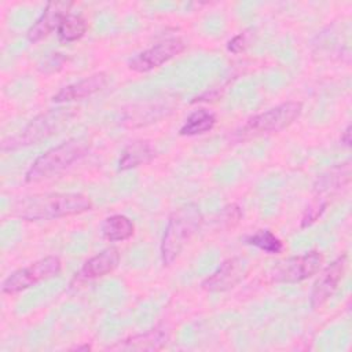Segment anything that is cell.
I'll return each mask as SVG.
<instances>
[{"label":"cell","mask_w":352,"mask_h":352,"mask_svg":"<svg viewBox=\"0 0 352 352\" xmlns=\"http://www.w3.org/2000/svg\"><path fill=\"white\" fill-rule=\"evenodd\" d=\"M91 199L80 192H48L19 199L12 208V216L28 220H52L91 210Z\"/></svg>","instance_id":"obj_1"},{"label":"cell","mask_w":352,"mask_h":352,"mask_svg":"<svg viewBox=\"0 0 352 352\" xmlns=\"http://www.w3.org/2000/svg\"><path fill=\"white\" fill-rule=\"evenodd\" d=\"M202 213L197 204H186L169 216L161 242V257L164 265H170L183 252L184 246L199 230Z\"/></svg>","instance_id":"obj_2"},{"label":"cell","mask_w":352,"mask_h":352,"mask_svg":"<svg viewBox=\"0 0 352 352\" xmlns=\"http://www.w3.org/2000/svg\"><path fill=\"white\" fill-rule=\"evenodd\" d=\"M88 148L89 143L81 138L63 142L36 158L28 169L25 180L28 183H37L56 176L84 157Z\"/></svg>","instance_id":"obj_3"},{"label":"cell","mask_w":352,"mask_h":352,"mask_svg":"<svg viewBox=\"0 0 352 352\" xmlns=\"http://www.w3.org/2000/svg\"><path fill=\"white\" fill-rule=\"evenodd\" d=\"M301 110L302 104L300 102H285L250 117L238 133L242 138H252L279 132L292 125L300 117Z\"/></svg>","instance_id":"obj_4"},{"label":"cell","mask_w":352,"mask_h":352,"mask_svg":"<svg viewBox=\"0 0 352 352\" xmlns=\"http://www.w3.org/2000/svg\"><path fill=\"white\" fill-rule=\"evenodd\" d=\"M70 113L66 109H56L45 111L36 118H33L23 129H21L16 135L10 136L1 142L3 151L16 150L25 146L34 144L51 133H54L60 125L69 120Z\"/></svg>","instance_id":"obj_5"},{"label":"cell","mask_w":352,"mask_h":352,"mask_svg":"<svg viewBox=\"0 0 352 352\" xmlns=\"http://www.w3.org/2000/svg\"><path fill=\"white\" fill-rule=\"evenodd\" d=\"M60 268H62V263L59 257L56 256L43 257L8 275L1 285V292L7 294L19 293L41 280L56 276L60 272Z\"/></svg>","instance_id":"obj_6"},{"label":"cell","mask_w":352,"mask_h":352,"mask_svg":"<svg viewBox=\"0 0 352 352\" xmlns=\"http://www.w3.org/2000/svg\"><path fill=\"white\" fill-rule=\"evenodd\" d=\"M324 263V256L318 250H311L300 256L279 261L271 270V279L280 283H296L308 279L319 272Z\"/></svg>","instance_id":"obj_7"},{"label":"cell","mask_w":352,"mask_h":352,"mask_svg":"<svg viewBox=\"0 0 352 352\" xmlns=\"http://www.w3.org/2000/svg\"><path fill=\"white\" fill-rule=\"evenodd\" d=\"M183 51H184V43L180 38L177 37L166 38L142 51L136 56H133L129 60L128 67L138 73H146L155 67H160L161 65L173 59Z\"/></svg>","instance_id":"obj_8"},{"label":"cell","mask_w":352,"mask_h":352,"mask_svg":"<svg viewBox=\"0 0 352 352\" xmlns=\"http://www.w3.org/2000/svg\"><path fill=\"white\" fill-rule=\"evenodd\" d=\"M346 267V254L337 257L333 263H330L316 278L312 285L309 302L312 309L320 308L336 292L338 283L342 279Z\"/></svg>","instance_id":"obj_9"},{"label":"cell","mask_w":352,"mask_h":352,"mask_svg":"<svg viewBox=\"0 0 352 352\" xmlns=\"http://www.w3.org/2000/svg\"><path fill=\"white\" fill-rule=\"evenodd\" d=\"M72 3L69 1H50L44 7L41 15L36 19V22L26 32V37L30 43H37L52 33L55 29L58 30L60 22L70 12Z\"/></svg>","instance_id":"obj_10"},{"label":"cell","mask_w":352,"mask_h":352,"mask_svg":"<svg viewBox=\"0 0 352 352\" xmlns=\"http://www.w3.org/2000/svg\"><path fill=\"white\" fill-rule=\"evenodd\" d=\"M246 261L241 257L228 258L202 282V287L208 292L230 290L242 280L246 274Z\"/></svg>","instance_id":"obj_11"},{"label":"cell","mask_w":352,"mask_h":352,"mask_svg":"<svg viewBox=\"0 0 352 352\" xmlns=\"http://www.w3.org/2000/svg\"><path fill=\"white\" fill-rule=\"evenodd\" d=\"M169 333L164 326H157L144 333L131 336L121 341H117L114 345L109 346L110 351H158L165 346L168 342Z\"/></svg>","instance_id":"obj_12"},{"label":"cell","mask_w":352,"mask_h":352,"mask_svg":"<svg viewBox=\"0 0 352 352\" xmlns=\"http://www.w3.org/2000/svg\"><path fill=\"white\" fill-rule=\"evenodd\" d=\"M107 85V76L102 72L91 74L80 81H76L73 84H69L63 87L60 91H58L52 96V102L55 103H63V102H73V100H81L84 98H88L99 91H102Z\"/></svg>","instance_id":"obj_13"},{"label":"cell","mask_w":352,"mask_h":352,"mask_svg":"<svg viewBox=\"0 0 352 352\" xmlns=\"http://www.w3.org/2000/svg\"><path fill=\"white\" fill-rule=\"evenodd\" d=\"M120 263V253L117 248H106L88 258L77 274V278L89 280L107 275L114 271Z\"/></svg>","instance_id":"obj_14"},{"label":"cell","mask_w":352,"mask_h":352,"mask_svg":"<svg viewBox=\"0 0 352 352\" xmlns=\"http://www.w3.org/2000/svg\"><path fill=\"white\" fill-rule=\"evenodd\" d=\"M154 146L147 140H135L129 143L121 153L118 169L126 170L144 164H148L155 157Z\"/></svg>","instance_id":"obj_15"},{"label":"cell","mask_w":352,"mask_h":352,"mask_svg":"<svg viewBox=\"0 0 352 352\" xmlns=\"http://www.w3.org/2000/svg\"><path fill=\"white\" fill-rule=\"evenodd\" d=\"M351 180V162L346 161L344 164H340L326 173L320 175L315 184L314 190L316 194H324V192H333L348 184Z\"/></svg>","instance_id":"obj_16"},{"label":"cell","mask_w":352,"mask_h":352,"mask_svg":"<svg viewBox=\"0 0 352 352\" xmlns=\"http://www.w3.org/2000/svg\"><path fill=\"white\" fill-rule=\"evenodd\" d=\"M135 232V226L131 219L124 214H111L102 223L103 238L110 242H122L129 239Z\"/></svg>","instance_id":"obj_17"},{"label":"cell","mask_w":352,"mask_h":352,"mask_svg":"<svg viewBox=\"0 0 352 352\" xmlns=\"http://www.w3.org/2000/svg\"><path fill=\"white\" fill-rule=\"evenodd\" d=\"M216 124V116L206 109L194 110L182 125L179 133L182 136H195L202 135L213 129Z\"/></svg>","instance_id":"obj_18"},{"label":"cell","mask_w":352,"mask_h":352,"mask_svg":"<svg viewBox=\"0 0 352 352\" xmlns=\"http://www.w3.org/2000/svg\"><path fill=\"white\" fill-rule=\"evenodd\" d=\"M58 37L63 43H72L80 40L87 32V22L80 15L69 14L60 22L58 28Z\"/></svg>","instance_id":"obj_19"},{"label":"cell","mask_w":352,"mask_h":352,"mask_svg":"<svg viewBox=\"0 0 352 352\" xmlns=\"http://www.w3.org/2000/svg\"><path fill=\"white\" fill-rule=\"evenodd\" d=\"M248 245L256 246L268 254H278L283 250L282 241L270 230H258L245 238Z\"/></svg>","instance_id":"obj_20"},{"label":"cell","mask_w":352,"mask_h":352,"mask_svg":"<svg viewBox=\"0 0 352 352\" xmlns=\"http://www.w3.org/2000/svg\"><path fill=\"white\" fill-rule=\"evenodd\" d=\"M324 208H326V204L323 202V204H315V205H312V206H309L307 210H305V213H304V216H302V227H307V226H309L311 223H314L320 214H322V212L324 210Z\"/></svg>","instance_id":"obj_21"},{"label":"cell","mask_w":352,"mask_h":352,"mask_svg":"<svg viewBox=\"0 0 352 352\" xmlns=\"http://www.w3.org/2000/svg\"><path fill=\"white\" fill-rule=\"evenodd\" d=\"M245 47H246V36L245 34H238L232 40L228 41V50L234 54L243 51Z\"/></svg>","instance_id":"obj_22"},{"label":"cell","mask_w":352,"mask_h":352,"mask_svg":"<svg viewBox=\"0 0 352 352\" xmlns=\"http://www.w3.org/2000/svg\"><path fill=\"white\" fill-rule=\"evenodd\" d=\"M351 131H352V126L348 125V126L345 128V131L342 132V135H341V143H342L344 146H346V147L351 146Z\"/></svg>","instance_id":"obj_23"}]
</instances>
